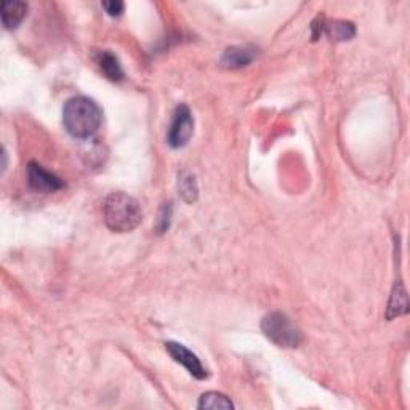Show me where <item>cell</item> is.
<instances>
[{
  "label": "cell",
  "mask_w": 410,
  "mask_h": 410,
  "mask_svg": "<svg viewBox=\"0 0 410 410\" xmlns=\"http://www.w3.org/2000/svg\"><path fill=\"white\" fill-rule=\"evenodd\" d=\"M194 132V117L186 105H179L173 112L172 125L168 128L167 143L172 148H183L191 140Z\"/></svg>",
  "instance_id": "cell-4"
},
{
  "label": "cell",
  "mask_w": 410,
  "mask_h": 410,
  "mask_svg": "<svg viewBox=\"0 0 410 410\" xmlns=\"http://www.w3.org/2000/svg\"><path fill=\"white\" fill-rule=\"evenodd\" d=\"M409 311V301H407V292L404 289L401 282H398L396 287H394L391 298H389L388 310H386V319H394V317H399L406 314Z\"/></svg>",
  "instance_id": "cell-10"
},
{
  "label": "cell",
  "mask_w": 410,
  "mask_h": 410,
  "mask_svg": "<svg viewBox=\"0 0 410 410\" xmlns=\"http://www.w3.org/2000/svg\"><path fill=\"white\" fill-rule=\"evenodd\" d=\"M102 111L89 96H74L63 107V124L71 136L87 140L100 130Z\"/></svg>",
  "instance_id": "cell-1"
},
{
  "label": "cell",
  "mask_w": 410,
  "mask_h": 410,
  "mask_svg": "<svg viewBox=\"0 0 410 410\" xmlns=\"http://www.w3.org/2000/svg\"><path fill=\"white\" fill-rule=\"evenodd\" d=\"M98 66L101 73L105 74L109 80L119 82L124 79V71H122L121 61L114 53H111L109 50L101 51L98 55Z\"/></svg>",
  "instance_id": "cell-9"
},
{
  "label": "cell",
  "mask_w": 410,
  "mask_h": 410,
  "mask_svg": "<svg viewBox=\"0 0 410 410\" xmlns=\"http://www.w3.org/2000/svg\"><path fill=\"white\" fill-rule=\"evenodd\" d=\"M166 351L170 355L173 361L181 364V366L186 368L194 378H197V380H204V378L208 377V371L204 367L201 359L194 355L193 351H189L184 345H179V343L175 341H168L166 343Z\"/></svg>",
  "instance_id": "cell-5"
},
{
  "label": "cell",
  "mask_w": 410,
  "mask_h": 410,
  "mask_svg": "<svg viewBox=\"0 0 410 410\" xmlns=\"http://www.w3.org/2000/svg\"><path fill=\"white\" fill-rule=\"evenodd\" d=\"M255 58L253 50L247 47H229L222 56V64L228 69H239L249 66Z\"/></svg>",
  "instance_id": "cell-8"
},
{
  "label": "cell",
  "mask_w": 410,
  "mask_h": 410,
  "mask_svg": "<svg viewBox=\"0 0 410 410\" xmlns=\"http://www.w3.org/2000/svg\"><path fill=\"white\" fill-rule=\"evenodd\" d=\"M106 226L114 233H130L143 222L140 202L125 193H112L102 205Z\"/></svg>",
  "instance_id": "cell-2"
},
{
  "label": "cell",
  "mask_w": 410,
  "mask_h": 410,
  "mask_svg": "<svg viewBox=\"0 0 410 410\" xmlns=\"http://www.w3.org/2000/svg\"><path fill=\"white\" fill-rule=\"evenodd\" d=\"M199 409H210V410H229L234 407V404L231 402L228 396H224L222 393L217 391H208L204 393L197 404Z\"/></svg>",
  "instance_id": "cell-12"
},
{
  "label": "cell",
  "mask_w": 410,
  "mask_h": 410,
  "mask_svg": "<svg viewBox=\"0 0 410 410\" xmlns=\"http://www.w3.org/2000/svg\"><path fill=\"white\" fill-rule=\"evenodd\" d=\"M261 330L274 345L280 348H296L303 343V333L284 312H269L261 321Z\"/></svg>",
  "instance_id": "cell-3"
},
{
  "label": "cell",
  "mask_w": 410,
  "mask_h": 410,
  "mask_svg": "<svg viewBox=\"0 0 410 410\" xmlns=\"http://www.w3.org/2000/svg\"><path fill=\"white\" fill-rule=\"evenodd\" d=\"M102 8L106 10V13L109 17H119V15L124 12L125 5L121 0H109V2H102Z\"/></svg>",
  "instance_id": "cell-14"
},
{
  "label": "cell",
  "mask_w": 410,
  "mask_h": 410,
  "mask_svg": "<svg viewBox=\"0 0 410 410\" xmlns=\"http://www.w3.org/2000/svg\"><path fill=\"white\" fill-rule=\"evenodd\" d=\"M28 181L29 186L39 193H55L64 186L63 179L37 162H30L28 166Z\"/></svg>",
  "instance_id": "cell-6"
},
{
  "label": "cell",
  "mask_w": 410,
  "mask_h": 410,
  "mask_svg": "<svg viewBox=\"0 0 410 410\" xmlns=\"http://www.w3.org/2000/svg\"><path fill=\"white\" fill-rule=\"evenodd\" d=\"M28 13V5L19 0H5L2 3V23L5 29H15L23 23Z\"/></svg>",
  "instance_id": "cell-7"
},
{
  "label": "cell",
  "mask_w": 410,
  "mask_h": 410,
  "mask_svg": "<svg viewBox=\"0 0 410 410\" xmlns=\"http://www.w3.org/2000/svg\"><path fill=\"white\" fill-rule=\"evenodd\" d=\"M322 30H324L330 40H350L356 34L355 24L350 21H338V19L322 23Z\"/></svg>",
  "instance_id": "cell-11"
},
{
  "label": "cell",
  "mask_w": 410,
  "mask_h": 410,
  "mask_svg": "<svg viewBox=\"0 0 410 410\" xmlns=\"http://www.w3.org/2000/svg\"><path fill=\"white\" fill-rule=\"evenodd\" d=\"M178 191L186 202H194L197 199V183L196 178L189 173H181L178 179Z\"/></svg>",
  "instance_id": "cell-13"
},
{
  "label": "cell",
  "mask_w": 410,
  "mask_h": 410,
  "mask_svg": "<svg viewBox=\"0 0 410 410\" xmlns=\"http://www.w3.org/2000/svg\"><path fill=\"white\" fill-rule=\"evenodd\" d=\"M2 159H3V162H2V172H5V168H7V152H5V150L2 152Z\"/></svg>",
  "instance_id": "cell-15"
}]
</instances>
